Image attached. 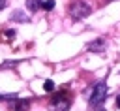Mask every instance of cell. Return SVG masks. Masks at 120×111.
<instances>
[{
	"instance_id": "cell-1",
	"label": "cell",
	"mask_w": 120,
	"mask_h": 111,
	"mask_svg": "<svg viewBox=\"0 0 120 111\" xmlns=\"http://www.w3.org/2000/svg\"><path fill=\"white\" fill-rule=\"evenodd\" d=\"M71 105V96L68 90L56 92L49 102V111H68Z\"/></svg>"
},
{
	"instance_id": "cell-2",
	"label": "cell",
	"mask_w": 120,
	"mask_h": 111,
	"mask_svg": "<svg viewBox=\"0 0 120 111\" xmlns=\"http://www.w3.org/2000/svg\"><path fill=\"white\" fill-rule=\"evenodd\" d=\"M69 15H71L75 21L84 19L86 15H90V6H88L86 2H82V0H75V2L69 6Z\"/></svg>"
},
{
	"instance_id": "cell-3",
	"label": "cell",
	"mask_w": 120,
	"mask_h": 111,
	"mask_svg": "<svg viewBox=\"0 0 120 111\" xmlns=\"http://www.w3.org/2000/svg\"><path fill=\"white\" fill-rule=\"evenodd\" d=\"M105 96H107V85H105V83H98V85L94 87V90H92L90 105H99V103H103Z\"/></svg>"
},
{
	"instance_id": "cell-4",
	"label": "cell",
	"mask_w": 120,
	"mask_h": 111,
	"mask_svg": "<svg viewBox=\"0 0 120 111\" xmlns=\"http://www.w3.org/2000/svg\"><path fill=\"white\" fill-rule=\"evenodd\" d=\"M30 109V100L26 98H15V102L9 105V111H28Z\"/></svg>"
},
{
	"instance_id": "cell-5",
	"label": "cell",
	"mask_w": 120,
	"mask_h": 111,
	"mask_svg": "<svg viewBox=\"0 0 120 111\" xmlns=\"http://www.w3.org/2000/svg\"><path fill=\"white\" fill-rule=\"evenodd\" d=\"M103 47H105V40H101V38L96 40V41H92V43L88 45V49H90V51H96V53H101Z\"/></svg>"
},
{
	"instance_id": "cell-6",
	"label": "cell",
	"mask_w": 120,
	"mask_h": 111,
	"mask_svg": "<svg viewBox=\"0 0 120 111\" xmlns=\"http://www.w3.org/2000/svg\"><path fill=\"white\" fill-rule=\"evenodd\" d=\"M41 4H43V0H26V8L30 11H38L41 8Z\"/></svg>"
},
{
	"instance_id": "cell-7",
	"label": "cell",
	"mask_w": 120,
	"mask_h": 111,
	"mask_svg": "<svg viewBox=\"0 0 120 111\" xmlns=\"http://www.w3.org/2000/svg\"><path fill=\"white\" fill-rule=\"evenodd\" d=\"M41 8H43V9H47V11H51V9L54 8V0H47V2H43V4H41Z\"/></svg>"
},
{
	"instance_id": "cell-8",
	"label": "cell",
	"mask_w": 120,
	"mask_h": 111,
	"mask_svg": "<svg viewBox=\"0 0 120 111\" xmlns=\"http://www.w3.org/2000/svg\"><path fill=\"white\" fill-rule=\"evenodd\" d=\"M43 88H45V90H52V88H54V85H52V81H45V85H43Z\"/></svg>"
},
{
	"instance_id": "cell-9",
	"label": "cell",
	"mask_w": 120,
	"mask_h": 111,
	"mask_svg": "<svg viewBox=\"0 0 120 111\" xmlns=\"http://www.w3.org/2000/svg\"><path fill=\"white\" fill-rule=\"evenodd\" d=\"M6 2H8V0H0V9H2L4 6H6Z\"/></svg>"
},
{
	"instance_id": "cell-10",
	"label": "cell",
	"mask_w": 120,
	"mask_h": 111,
	"mask_svg": "<svg viewBox=\"0 0 120 111\" xmlns=\"http://www.w3.org/2000/svg\"><path fill=\"white\" fill-rule=\"evenodd\" d=\"M116 105H118V107H120V96H118V98H116Z\"/></svg>"
},
{
	"instance_id": "cell-11",
	"label": "cell",
	"mask_w": 120,
	"mask_h": 111,
	"mask_svg": "<svg viewBox=\"0 0 120 111\" xmlns=\"http://www.w3.org/2000/svg\"><path fill=\"white\" fill-rule=\"evenodd\" d=\"M107 2H112V0H107Z\"/></svg>"
},
{
	"instance_id": "cell-12",
	"label": "cell",
	"mask_w": 120,
	"mask_h": 111,
	"mask_svg": "<svg viewBox=\"0 0 120 111\" xmlns=\"http://www.w3.org/2000/svg\"><path fill=\"white\" fill-rule=\"evenodd\" d=\"M99 111H101V109H99Z\"/></svg>"
}]
</instances>
